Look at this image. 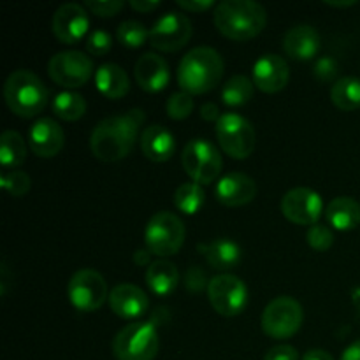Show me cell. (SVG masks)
<instances>
[{
    "label": "cell",
    "mask_w": 360,
    "mask_h": 360,
    "mask_svg": "<svg viewBox=\"0 0 360 360\" xmlns=\"http://www.w3.org/2000/svg\"><path fill=\"white\" fill-rule=\"evenodd\" d=\"M144 123L143 109H132L125 115L104 118L90 136V150L101 162H118L132 153L139 129Z\"/></svg>",
    "instance_id": "cell-1"
},
{
    "label": "cell",
    "mask_w": 360,
    "mask_h": 360,
    "mask_svg": "<svg viewBox=\"0 0 360 360\" xmlns=\"http://www.w3.org/2000/svg\"><path fill=\"white\" fill-rule=\"evenodd\" d=\"M224 70V58L217 49L210 46H197L179 62L178 84L185 94L204 95L220 84Z\"/></svg>",
    "instance_id": "cell-2"
},
{
    "label": "cell",
    "mask_w": 360,
    "mask_h": 360,
    "mask_svg": "<svg viewBox=\"0 0 360 360\" xmlns=\"http://www.w3.org/2000/svg\"><path fill=\"white\" fill-rule=\"evenodd\" d=\"M214 27L231 41H250L267 25V11L253 0H224L213 14Z\"/></svg>",
    "instance_id": "cell-3"
},
{
    "label": "cell",
    "mask_w": 360,
    "mask_h": 360,
    "mask_svg": "<svg viewBox=\"0 0 360 360\" xmlns=\"http://www.w3.org/2000/svg\"><path fill=\"white\" fill-rule=\"evenodd\" d=\"M4 98L7 108L16 116L34 118L48 105L49 91L37 74L27 69H18L6 79Z\"/></svg>",
    "instance_id": "cell-4"
},
{
    "label": "cell",
    "mask_w": 360,
    "mask_h": 360,
    "mask_svg": "<svg viewBox=\"0 0 360 360\" xmlns=\"http://www.w3.org/2000/svg\"><path fill=\"white\" fill-rule=\"evenodd\" d=\"M158 348L160 341L157 327L143 320L123 327L111 345L112 355L118 360H153L157 357Z\"/></svg>",
    "instance_id": "cell-5"
},
{
    "label": "cell",
    "mask_w": 360,
    "mask_h": 360,
    "mask_svg": "<svg viewBox=\"0 0 360 360\" xmlns=\"http://www.w3.org/2000/svg\"><path fill=\"white\" fill-rule=\"evenodd\" d=\"M185 236L186 231L181 218L169 211H160L150 218L144 229V245L151 255L165 259L176 255L181 250Z\"/></svg>",
    "instance_id": "cell-6"
},
{
    "label": "cell",
    "mask_w": 360,
    "mask_h": 360,
    "mask_svg": "<svg viewBox=\"0 0 360 360\" xmlns=\"http://www.w3.org/2000/svg\"><path fill=\"white\" fill-rule=\"evenodd\" d=\"M302 322H304V311L301 302L288 295L273 299L264 308L260 316L264 334L278 341L290 340L292 336H295L302 327Z\"/></svg>",
    "instance_id": "cell-7"
},
{
    "label": "cell",
    "mask_w": 360,
    "mask_h": 360,
    "mask_svg": "<svg viewBox=\"0 0 360 360\" xmlns=\"http://www.w3.org/2000/svg\"><path fill=\"white\" fill-rule=\"evenodd\" d=\"M181 164L192 181L202 186L220 178L224 158L220 150L207 139H192L183 148Z\"/></svg>",
    "instance_id": "cell-8"
},
{
    "label": "cell",
    "mask_w": 360,
    "mask_h": 360,
    "mask_svg": "<svg viewBox=\"0 0 360 360\" xmlns=\"http://www.w3.org/2000/svg\"><path fill=\"white\" fill-rule=\"evenodd\" d=\"M217 139L221 151L234 160H246L255 151V129L238 112L221 115L217 122Z\"/></svg>",
    "instance_id": "cell-9"
},
{
    "label": "cell",
    "mask_w": 360,
    "mask_h": 360,
    "mask_svg": "<svg viewBox=\"0 0 360 360\" xmlns=\"http://www.w3.org/2000/svg\"><path fill=\"white\" fill-rule=\"evenodd\" d=\"M67 297L77 311L94 313L109 301V288L98 271L84 267L70 276Z\"/></svg>",
    "instance_id": "cell-10"
},
{
    "label": "cell",
    "mask_w": 360,
    "mask_h": 360,
    "mask_svg": "<svg viewBox=\"0 0 360 360\" xmlns=\"http://www.w3.org/2000/svg\"><path fill=\"white\" fill-rule=\"evenodd\" d=\"M207 299L218 315L238 316L248 304V288L245 281L231 273L217 274L207 285Z\"/></svg>",
    "instance_id": "cell-11"
},
{
    "label": "cell",
    "mask_w": 360,
    "mask_h": 360,
    "mask_svg": "<svg viewBox=\"0 0 360 360\" xmlns=\"http://www.w3.org/2000/svg\"><path fill=\"white\" fill-rule=\"evenodd\" d=\"M94 60L81 51H62L51 56L48 74L56 84L63 88H81L94 76Z\"/></svg>",
    "instance_id": "cell-12"
},
{
    "label": "cell",
    "mask_w": 360,
    "mask_h": 360,
    "mask_svg": "<svg viewBox=\"0 0 360 360\" xmlns=\"http://www.w3.org/2000/svg\"><path fill=\"white\" fill-rule=\"evenodd\" d=\"M192 32V21L188 16L178 11H169L150 28V44L158 51L174 53L188 44Z\"/></svg>",
    "instance_id": "cell-13"
},
{
    "label": "cell",
    "mask_w": 360,
    "mask_h": 360,
    "mask_svg": "<svg viewBox=\"0 0 360 360\" xmlns=\"http://www.w3.org/2000/svg\"><path fill=\"white\" fill-rule=\"evenodd\" d=\"M280 207L288 221L295 225H308V227L319 224L320 217L326 213L320 193L306 186L288 190L281 199Z\"/></svg>",
    "instance_id": "cell-14"
},
{
    "label": "cell",
    "mask_w": 360,
    "mask_h": 360,
    "mask_svg": "<svg viewBox=\"0 0 360 360\" xmlns=\"http://www.w3.org/2000/svg\"><path fill=\"white\" fill-rule=\"evenodd\" d=\"M90 27L86 7L79 4H63L55 11L51 20V32L62 44H77L84 39Z\"/></svg>",
    "instance_id": "cell-15"
},
{
    "label": "cell",
    "mask_w": 360,
    "mask_h": 360,
    "mask_svg": "<svg viewBox=\"0 0 360 360\" xmlns=\"http://www.w3.org/2000/svg\"><path fill=\"white\" fill-rule=\"evenodd\" d=\"M253 84L264 94H278L290 79V67L287 60L274 53L262 55L253 63Z\"/></svg>",
    "instance_id": "cell-16"
},
{
    "label": "cell",
    "mask_w": 360,
    "mask_h": 360,
    "mask_svg": "<svg viewBox=\"0 0 360 360\" xmlns=\"http://www.w3.org/2000/svg\"><path fill=\"white\" fill-rule=\"evenodd\" d=\"M109 308L123 320H137L150 309V299L144 290L132 283H120L109 292Z\"/></svg>",
    "instance_id": "cell-17"
},
{
    "label": "cell",
    "mask_w": 360,
    "mask_h": 360,
    "mask_svg": "<svg viewBox=\"0 0 360 360\" xmlns=\"http://www.w3.org/2000/svg\"><path fill=\"white\" fill-rule=\"evenodd\" d=\"M65 134L51 118H41L28 130V148L41 158H53L62 151Z\"/></svg>",
    "instance_id": "cell-18"
},
{
    "label": "cell",
    "mask_w": 360,
    "mask_h": 360,
    "mask_svg": "<svg viewBox=\"0 0 360 360\" xmlns=\"http://www.w3.org/2000/svg\"><path fill=\"white\" fill-rule=\"evenodd\" d=\"M257 195V185L248 174L243 172H229L218 179L214 186V197L220 204L227 207L246 206Z\"/></svg>",
    "instance_id": "cell-19"
},
{
    "label": "cell",
    "mask_w": 360,
    "mask_h": 360,
    "mask_svg": "<svg viewBox=\"0 0 360 360\" xmlns=\"http://www.w3.org/2000/svg\"><path fill=\"white\" fill-rule=\"evenodd\" d=\"M134 76H136L137 84L144 91L158 94L169 84L171 70H169V63L165 62L164 56L157 55V53H144L136 62Z\"/></svg>",
    "instance_id": "cell-20"
},
{
    "label": "cell",
    "mask_w": 360,
    "mask_h": 360,
    "mask_svg": "<svg viewBox=\"0 0 360 360\" xmlns=\"http://www.w3.org/2000/svg\"><path fill=\"white\" fill-rule=\"evenodd\" d=\"M322 37L311 25H295L285 34L283 51L297 62H308L320 53Z\"/></svg>",
    "instance_id": "cell-21"
},
{
    "label": "cell",
    "mask_w": 360,
    "mask_h": 360,
    "mask_svg": "<svg viewBox=\"0 0 360 360\" xmlns=\"http://www.w3.org/2000/svg\"><path fill=\"white\" fill-rule=\"evenodd\" d=\"M197 250L204 257L207 266L214 271H220L221 274L234 271L241 264L243 259L241 246L229 238H218L214 241L199 243Z\"/></svg>",
    "instance_id": "cell-22"
},
{
    "label": "cell",
    "mask_w": 360,
    "mask_h": 360,
    "mask_svg": "<svg viewBox=\"0 0 360 360\" xmlns=\"http://www.w3.org/2000/svg\"><path fill=\"white\" fill-rule=\"evenodd\" d=\"M139 143L144 157L151 162H157V164L171 160L176 151L174 136L164 125L146 127L141 134Z\"/></svg>",
    "instance_id": "cell-23"
},
{
    "label": "cell",
    "mask_w": 360,
    "mask_h": 360,
    "mask_svg": "<svg viewBox=\"0 0 360 360\" xmlns=\"http://www.w3.org/2000/svg\"><path fill=\"white\" fill-rule=\"evenodd\" d=\"M95 86L105 98L118 101L130 90V79L125 70L116 63H104L95 70Z\"/></svg>",
    "instance_id": "cell-24"
},
{
    "label": "cell",
    "mask_w": 360,
    "mask_h": 360,
    "mask_svg": "<svg viewBox=\"0 0 360 360\" xmlns=\"http://www.w3.org/2000/svg\"><path fill=\"white\" fill-rule=\"evenodd\" d=\"M326 218L336 231H354L360 225V204L352 197H336L327 204Z\"/></svg>",
    "instance_id": "cell-25"
},
{
    "label": "cell",
    "mask_w": 360,
    "mask_h": 360,
    "mask_svg": "<svg viewBox=\"0 0 360 360\" xmlns=\"http://www.w3.org/2000/svg\"><path fill=\"white\" fill-rule=\"evenodd\" d=\"M146 285L158 297L171 295L179 285V271L176 264L165 259L155 260L146 271Z\"/></svg>",
    "instance_id": "cell-26"
},
{
    "label": "cell",
    "mask_w": 360,
    "mask_h": 360,
    "mask_svg": "<svg viewBox=\"0 0 360 360\" xmlns=\"http://www.w3.org/2000/svg\"><path fill=\"white\" fill-rule=\"evenodd\" d=\"M27 160V141L16 130H6L0 136V164L4 171H13Z\"/></svg>",
    "instance_id": "cell-27"
},
{
    "label": "cell",
    "mask_w": 360,
    "mask_h": 360,
    "mask_svg": "<svg viewBox=\"0 0 360 360\" xmlns=\"http://www.w3.org/2000/svg\"><path fill=\"white\" fill-rule=\"evenodd\" d=\"M53 112L63 122H77L86 115V101L83 95L72 90H63L55 95L51 102Z\"/></svg>",
    "instance_id": "cell-28"
},
{
    "label": "cell",
    "mask_w": 360,
    "mask_h": 360,
    "mask_svg": "<svg viewBox=\"0 0 360 360\" xmlns=\"http://www.w3.org/2000/svg\"><path fill=\"white\" fill-rule=\"evenodd\" d=\"M330 101L341 111H355L360 108V79L347 76L338 79L330 88Z\"/></svg>",
    "instance_id": "cell-29"
},
{
    "label": "cell",
    "mask_w": 360,
    "mask_h": 360,
    "mask_svg": "<svg viewBox=\"0 0 360 360\" xmlns=\"http://www.w3.org/2000/svg\"><path fill=\"white\" fill-rule=\"evenodd\" d=\"M253 79L243 76H232L227 83L221 88V101L229 108H241V105L248 104L253 98Z\"/></svg>",
    "instance_id": "cell-30"
},
{
    "label": "cell",
    "mask_w": 360,
    "mask_h": 360,
    "mask_svg": "<svg viewBox=\"0 0 360 360\" xmlns=\"http://www.w3.org/2000/svg\"><path fill=\"white\" fill-rule=\"evenodd\" d=\"M204 200H206V193L199 183H183L174 192V206L185 214L199 213L200 207L204 206Z\"/></svg>",
    "instance_id": "cell-31"
},
{
    "label": "cell",
    "mask_w": 360,
    "mask_h": 360,
    "mask_svg": "<svg viewBox=\"0 0 360 360\" xmlns=\"http://www.w3.org/2000/svg\"><path fill=\"white\" fill-rule=\"evenodd\" d=\"M116 39L125 48L136 49L146 44V41H150V30H146V27L139 21L127 20L116 28Z\"/></svg>",
    "instance_id": "cell-32"
},
{
    "label": "cell",
    "mask_w": 360,
    "mask_h": 360,
    "mask_svg": "<svg viewBox=\"0 0 360 360\" xmlns=\"http://www.w3.org/2000/svg\"><path fill=\"white\" fill-rule=\"evenodd\" d=\"M0 183H2L4 190L9 192L13 197H23L30 190L32 179L25 171L13 169V171H2Z\"/></svg>",
    "instance_id": "cell-33"
},
{
    "label": "cell",
    "mask_w": 360,
    "mask_h": 360,
    "mask_svg": "<svg viewBox=\"0 0 360 360\" xmlns=\"http://www.w3.org/2000/svg\"><path fill=\"white\" fill-rule=\"evenodd\" d=\"M193 98L190 94H185V91H176L171 97L167 98V104H165V109H167L169 118L176 120V122H181V120H186L193 111Z\"/></svg>",
    "instance_id": "cell-34"
},
{
    "label": "cell",
    "mask_w": 360,
    "mask_h": 360,
    "mask_svg": "<svg viewBox=\"0 0 360 360\" xmlns=\"http://www.w3.org/2000/svg\"><path fill=\"white\" fill-rule=\"evenodd\" d=\"M306 241L315 252H327L334 245V232L329 225L315 224L306 232Z\"/></svg>",
    "instance_id": "cell-35"
},
{
    "label": "cell",
    "mask_w": 360,
    "mask_h": 360,
    "mask_svg": "<svg viewBox=\"0 0 360 360\" xmlns=\"http://www.w3.org/2000/svg\"><path fill=\"white\" fill-rule=\"evenodd\" d=\"M112 48V37L105 30H94L86 37V51L94 56L108 55Z\"/></svg>",
    "instance_id": "cell-36"
},
{
    "label": "cell",
    "mask_w": 360,
    "mask_h": 360,
    "mask_svg": "<svg viewBox=\"0 0 360 360\" xmlns=\"http://www.w3.org/2000/svg\"><path fill=\"white\" fill-rule=\"evenodd\" d=\"M125 2L122 0H86L84 7L101 18H112L123 9Z\"/></svg>",
    "instance_id": "cell-37"
},
{
    "label": "cell",
    "mask_w": 360,
    "mask_h": 360,
    "mask_svg": "<svg viewBox=\"0 0 360 360\" xmlns=\"http://www.w3.org/2000/svg\"><path fill=\"white\" fill-rule=\"evenodd\" d=\"M313 74L319 81L322 83H329V81H334L338 76V62L333 58V56H320L316 60L315 67H313ZM336 83V81H334Z\"/></svg>",
    "instance_id": "cell-38"
},
{
    "label": "cell",
    "mask_w": 360,
    "mask_h": 360,
    "mask_svg": "<svg viewBox=\"0 0 360 360\" xmlns=\"http://www.w3.org/2000/svg\"><path fill=\"white\" fill-rule=\"evenodd\" d=\"M207 285H210V280H207L206 273L200 267L192 266L188 267V271L185 273V287L186 290L192 292V294H199L204 288L207 290Z\"/></svg>",
    "instance_id": "cell-39"
},
{
    "label": "cell",
    "mask_w": 360,
    "mask_h": 360,
    "mask_svg": "<svg viewBox=\"0 0 360 360\" xmlns=\"http://www.w3.org/2000/svg\"><path fill=\"white\" fill-rule=\"evenodd\" d=\"M264 360H299V354L290 345H278L267 352Z\"/></svg>",
    "instance_id": "cell-40"
},
{
    "label": "cell",
    "mask_w": 360,
    "mask_h": 360,
    "mask_svg": "<svg viewBox=\"0 0 360 360\" xmlns=\"http://www.w3.org/2000/svg\"><path fill=\"white\" fill-rule=\"evenodd\" d=\"M176 4L186 13H206L214 6L213 0H178Z\"/></svg>",
    "instance_id": "cell-41"
},
{
    "label": "cell",
    "mask_w": 360,
    "mask_h": 360,
    "mask_svg": "<svg viewBox=\"0 0 360 360\" xmlns=\"http://www.w3.org/2000/svg\"><path fill=\"white\" fill-rule=\"evenodd\" d=\"M221 115H224V112H220V109H218V105L214 104V102H204V104L200 105V116H202L206 122L217 123L218 120L221 118Z\"/></svg>",
    "instance_id": "cell-42"
},
{
    "label": "cell",
    "mask_w": 360,
    "mask_h": 360,
    "mask_svg": "<svg viewBox=\"0 0 360 360\" xmlns=\"http://www.w3.org/2000/svg\"><path fill=\"white\" fill-rule=\"evenodd\" d=\"M129 4L134 11H137V13H143V14L153 13L155 9H158V7H160V2H158V0H130Z\"/></svg>",
    "instance_id": "cell-43"
},
{
    "label": "cell",
    "mask_w": 360,
    "mask_h": 360,
    "mask_svg": "<svg viewBox=\"0 0 360 360\" xmlns=\"http://www.w3.org/2000/svg\"><path fill=\"white\" fill-rule=\"evenodd\" d=\"M134 264H136V266H141V267H144V266H148L150 267L151 264V252L150 250H136V253H134Z\"/></svg>",
    "instance_id": "cell-44"
},
{
    "label": "cell",
    "mask_w": 360,
    "mask_h": 360,
    "mask_svg": "<svg viewBox=\"0 0 360 360\" xmlns=\"http://www.w3.org/2000/svg\"><path fill=\"white\" fill-rule=\"evenodd\" d=\"M340 360H360V340L354 341V343L343 352Z\"/></svg>",
    "instance_id": "cell-45"
},
{
    "label": "cell",
    "mask_w": 360,
    "mask_h": 360,
    "mask_svg": "<svg viewBox=\"0 0 360 360\" xmlns=\"http://www.w3.org/2000/svg\"><path fill=\"white\" fill-rule=\"evenodd\" d=\"M302 360H334V357L329 354V352L320 350V348H315V350L306 352Z\"/></svg>",
    "instance_id": "cell-46"
},
{
    "label": "cell",
    "mask_w": 360,
    "mask_h": 360,
    "mask_svg": "<svg viewBox=\"0 0 360 360\" xmlns=\"http://www.w3.org/2000/svg\"><path fill=\"white\" fill-rule=\"evenodd\" d=\"M352 302H354L355 309H357L360 315V287L354 288V292H352Z\"/></svg>",
    "instance_id": "cell-47"
},
{
    "label": "cell",
    "mask_w": 360,
    "mask_h": 360,
    "mask_svg": "<svg viewBox=\"0 0 360 360\" xmlns=\"http://www.w3.org/2000/svg\"><path fill=\"white\" fill-rule=\"evenodd\" d=\"M327 6L330 7H350V6H355V0H347V2H333V0H326Z\"/></svg>",
    "instance_id": "cell-48"
},
{
    "label": "cell",
    "mask_w": 360,
    "mask_h": 360,
    "mask_svg": "<svg viewBox=\"0 0 360 360\" xmlns=\"http://www.w3.org/2000/svg\"><path fill=\"white\" fill-rule=\"evenodd\" d=\"M7 292V266L2 264V295H6Z\"/></svg>",
    "instance_id": "cell-49"
}]
</instances>
